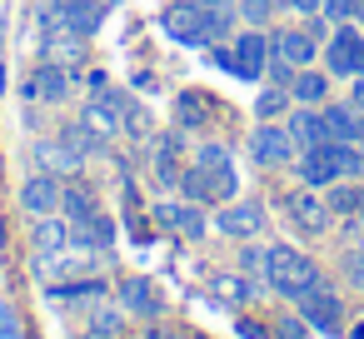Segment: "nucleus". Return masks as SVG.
Segmentation results:
<instances>
[{
	"instance_id": "7ed1b4c3",
	"label": "nucleus",
	"mask_w": 364,
	"mask_h": 339,
	"mask_svg": "<svg viewBox=\"0 0 364 339\" xmlns=\"http://www.w3.org/2000/svg\"><path fill=\"white\" fill-rule=\"evenodd\" d=\"M359 50H364V26H354V21L334 26L329 41H324V50H319L329 80H354L359 75Z\"/></svg>"
},
{
	"instance_id": "a878e982",
	"label": "nucleus",
	"mask_w": 364,
	"mask_h": 339,
	"mask_svg": "<svg viewBox=\"0 0 364 339\" xmlns=\"http://www.w3.org/2000/svg\"><path fill=\"white\" fill-rule=\"evenodd\" d=\"M60 210L70 215V225H80V220H90V215H100V210H95V195H90V185H80V180H70V185H65V195H60Z\"/></svg>"
},
{
	"instance_id": "9d476101",
	"label": "nucleus",
	"mask_w": 364,
	"mask_h": 339,
	"mask_svg": "<svg viewBox=\"0 0 364 339\" xmlns=\"http://www.w3.org/2000/svg\"><path fill=\"white\" fill-rule=\"evenodd\" d=\"M289 170H294V180H299V185H309V190H329V185L339 180V170H334V155H329V140H324V145H309V150H299V160H294Z\"/></svg>"
},
{
	"instance_id": "de8ad7c7",
	"label": "nucleus",
	"mask_w": 364,
	"mask_h": 339,
	"mask_svg": "<svg viewBox=\"0 0 364 339\" xmlns=\"http://www.w3.org/2000/svg\"><path fill=\"white\" fill-rule=\"evenodd\" d=\"M359 145H364V140H359Z\"/></svg>"
},
{
	"instance_id": "c756f323",
	"label": "nucleus",
	"mask_w": 364,
	"mask_h": 339,
	"mask_svg": "<svg viewBox=\"0 0 364 339\" xmlns=\"http://www.w3.org/2000/svg\"><path fill=\"white\" fill-rule=\"evenodd\" d=\"M235 11H240V21H245V26H259V31H264L284 6H279V0H240Z\"/></svg>"
},
{
	"instance_id": "473e14b6",
	"label": "nucleus",
	"mask_w": 364,
	"mask_h": 339,
	"mask_svg": "<svg viewBox=\"0 0 364 339\" xmlns=\"http://www.w3.org/2000/svg\"><path fill=\"white\" fill-rule=\"evenodd\" d=\"M235 269H245V274H255V279H264V269H269V249H264V244H250V240H245V249H240V259H235Z\"/></svg>"
},
{
	"instance_id": "72a5a7b5",
	"label": "nucleus",
	"mask_w": 364,
	"mask_h": 339,
	"mask_svg": "<svg viewBox=\"0 0 364 339\" xmlns=\"http://www.w3.org/2000/svg\"><path fill=\"white\" fill-rule=\"evenodd\" d=\"M195 165H205V170H220V165H235V155H230V145H220V140H205V145L195 150Z\"/></svg>"
},
{
	"instance_id": "20e7f679",
	"label": "nucleus",
	"mask_w": 364,
	"mask_h": 339,
	"mask_svg": "<svg viewBox=\"0 0 364 339\" xmlns=\"http://www.w3.org/2000/svg\"><path fill=\"white\" fill-rule=\"evenodd\" d=\"M284 215H289V225H294L299 235H309V240H319V235L334 230V215H329V205H324V190H309V185H299V190L284 195Z\"/></svg>"
},
{
	"instance_id": "f03ea898",
	"label": "nucleus",
	"mask_w": 364,
	"mask_h": 339,
	"mask_svg": "<svg viewBox=\"0 0 364 339\" xmlns=\"http://www.w3.org/2000/svg\"><path fill=\"white\" fill-rule=\"evenodd\" d=\"M250 160L264 165V170H289L299 160V140L289 135L284 120H259L250 130Z\"/></svg>"
},
{
	"instance_id": "a18cd8bd",
	"label": "nucleus",
	"mask_w": 364,
	"mask_h": 339,
	"mask_svg": "<svg viewBox=\"0 0 364 339\" xmlns=\"http://www.w3.org/2000/svg\"><path fill=\"white\" fill-rule=\"evenodd\" d=\"M349 339H364V319H354V324H349Z\"/></svg>"
},
{
	"instance_id": "c85d7f7f",
	"label": "nucleus",
	"mask_w": 364,
	"mask_h": 339,
	"mask_svg": "<svg viewBox=\"0 0 364 339\" xmlns=\"http://www.w3.org/2000/svg\"><path fill=\"white\" fill-rule=\"evenodd\" d=\"M60 304H85V299H100V294H110L105 289V279H70V284H60V289H50Z\"/></svg>"
},
{
	"instance_id": "a211bd4d",
	"label": "nucleus",
	"mask_w": 364,
	"mask_h": 339,
	"mask_svg": "<svg viewBox=\"0 0 364 339\" xmlns=\"http://www.w3.org/2000/svg\"><path fill=\"white\" fill-rule=\"evenodd\" d=\"M284 125H289V135L299 140V150L329 140V130H324V110H319V105H294V110L284 115Z\"/></svg>"
},
{
	"instance_id": "7c9ffc66",
	"label": "nucleus",
	"mask_w": 364,
	"mask_h": 339,
	"mask_svg": "<svg viewBox=\"0 0 364 339\" xmlns=\"http://www.w3.org/2000/svg\"><path fill=\"white\" fill-rule=\"evenodd\" d=\"M339 269H344V279H349V289L354 294H364V235L344 249V259H339Z\"/></svg>"
},
{
	"instance_id": "393cba45",
	"label": "nucleus",
	"mask_w": 364,
	"mask_h": 339,
	"mask_svg": "<svg viewBox=\"0 0 364 339\" xmlns=\"http://www.w3.org/2000/svg\"><path fill=\"white\" fill-rule=\"evenodd\" d=\"M294 110V95L284 90V85H264L259 95H255V120H284Z\"/></svg>"
},
{
	"instance_id": "ea45409f",
	"label": "nucleus",
	"mask_w": 364,
	"mask_h": 339,
	"mask_svg": "<svg viewBox=\"0 0 364 339\" xmlns=\"http://www.w3.org/2000/svg\"><path fill=\"white\" fill-rule=\"evenodd\" d=\"M0 339H21V319H16V309L0 299Z\"/></svg>"
},
{
	"instance_id": "49530a36",
	"label": "nucleus",
	"mask_w": 364,
	"mask_h": 339,
	"mask_svg": "<svg viewBox=\"0 0 364 339\" xmlns=\"http://www.w3.org/2000/svg\"><path fill=\"white\" fill-rule=\"evenodd\" d=\"M354 220H359V225H364V200H359V215H354Z\"/></svg>"
},
{
	"instance_id": "ddd939ff",
	"label": "nucleus",
	"mask_w": 364,
	"mask_h": 339,
	"mask_svg": "<svg viewBox=\"0 0 364 339\" xmlns=\"http://www.w3.org/2000/svg\"><path fill=\"white\" fill-rule=\"evenodd\" d=\"M60 195H65V185L50 175V170H41V175H31L26 180V190H21V205H26V215H55L60 210Z\"/></svg>"
},
{
	"instance_id": "58836bf2",
	"label": "nucleus",
	"mask_w": 364,
	"mask_h": 339,
	"mask_svg": "<svg viewBox=\"0 0 364 339\" xmlns=\"http://www.w3.org/2000/svg\"><path fill=\"white\" fill-rule=\"evenodd\" d=\"M235 334H240V339H274V329L259 324V319H235Z\"/></svg>"
},
{
	"instance_id": "423d86ee",
	"label": "nucleus",
	"mask_w": 364,
	"mask_h": 339,
	"mask_svg": "<svg viewBox=\"0 0 364 339\" xmlns=\"http://www.w3.org/2000/svg\"><path fill=\"white\" fill-rule=\"evenodd\" d=\"M160 26H165V36L170 41H180V45H210V11L200 6V0H180V6H170L165 16H160Z\"/></svg>"
},
{
	"instance_id": "2f4dec72",
	"label": "nucleus",
	"mask_w": 364,
	"mask_h": 339,
	"mask_svg": "<svg viewBox=\"0 0 364 339\" xmlns=\"http://www.w3.org/2000/svg\"><path fill=\"white\" fill-rule=\"evenodd\" d=\"M60 140H65V145H70V150H75L80 160H90V155H95V150L105 145V140H95V135H90L85 125H65V130H60Z\"/></svg>"
},
{
	"instance_id": "79ce46f5",
	"label": "nucleus",
	"mask_w": 364,
	"mask_h": 339,
	"mask_svg": "<svg viewBox=\"0 0 364 339\" xmlns=\"http://www.w3.org/2000/svg\"><path fill=\"white\" fill-rule=\"evenodd\" d=\"M304 31H309L314 41H329V31H334V26H329L324 16H304Z\"/></svg>"
},
{
	"instance_id": "9b49d317",
	"label": "nucleus",
	"mask_w": 364,
	"mask_h": 339,
	"mask_svg": "<svg viewBox=\"0 0 364 339\" xmlns=\"http://www.w3.org/2000/svg\"><path fill=\"white\" fill-rule=\"evenodd\" d=\"M210 294H215L220 304H230V309H245V304H255V299L264 294V279H255V274H245V269H230V274H215V279H210Z\"/></svg>"
},
{
	"instance_id": "4be33fe9",
	"label": "nucleus",
	"mask_w": 364,
	"mask_h": 339,
	"mask_svg": "<svg viewBox=\"0 0 364 339\" xmlns=\"http://www.w3.org/2000/svg\"><path fill=\"white\" fill-rule=\"evenodd\" d=\"M36 165H41V170H50V175H80V165H85V160H80V155L55 135V140H41V145H36Z\"/></svg>"
},
{
	"instance_id": "a19ab883",
	"label": "nucleus",
	"mask_w": 364,
	"mask_h": 339,
	"mask_svg": "<svg viewBox=\"0 0 364 339\" xmlns=\"http://www.w3.org/2000/svg\"><path fill=\"white\" fill-rule=\"evenodd\" d=\"M289 16H319V0H279Z\"/></svg>"
},
{
	"instance_id": "0eeeda50",
	"label": "nucleus",
	"mask_w": 364,
	"mask_h": 339,
	"mask_svg": "<svg viewBox=\"0 0 364 339\" xmlns=\"http://www.w3.org/2000/svg\"><path fill=\"white\" fill-rule=\"evenodd\" d=\"M150 215H155L160 230H170V235H180V240H205V230H210L205 205H195V200H160Z\"/></svg>"
},
{
	"instance_id": "aec40b11",
	"label": "nucleus",
	"mask_w": 364,
	"mask_h": 339,
	"mask_svg": "<svg viewBox=\"0 0 364 339\" xmlns=\"http://www.w3.org/2000/svg\"><path fill=\"white\" fill-rule=\"evenodd\" d=\"M26 95H36V100H65L70 95V75H65V65H55V60H46L31 80H26Z\"/></svg>"
},
{
	"instance_id": "c03bdc74",
	"label": "nucleus",
	"mask_w": 364,
	"mask_h": 339,
	"mask_svg": "<svg viewBox=\"0 0 364 339\" xmlns=\"http://www.w3.org/2000/svg\"><path fill=\"white\" fill-rule=\"evenodd\" d=\"M200 6H205V11H235L240 0H200Z\"/></svg>"
},
{
	"instance_id": "4468645a",
	"label": "nucleus",
	"mask_w": 364,
	"mask_h": 339,
	"mask_svg": "<svg viewBox=\"0 0 364 339\" xmlns=\"http://www.w3.org/2000/svg\"><path fill=\"white\" fill-rule=\"evenodd\" d=\"M324 110V130H329V140H364V110L354 105V100H324L319 105Z\"/></svg>"
},
{
	"instance_id": "dca6fc26",
	"label": "nucleus",
	"mask_w": 364,
	"mask_h": 339,
	"mask_svg": "<svg viewBox=\"0 0 364 339\" xmlns=\"http://www.w3.org/2000/svg\"><path fill=\"white\" fill-rule=\"evenodd\" d=\"M85 41L90 36H80V31H70V26H50L46 31V60H55V65H80L85 60Z\"/></svg>"
},
{
	"instance_id": "2eb2a0df",
	"label": "nucleus",
	"mask_w": 364,
	"mask_h": 339,
	"mask_svg": "<svg viewBox=\"0 0 364 339\" xmlns=\"http://www.w3.org/2000/svg\"><path fill=\"white\" fill-rule=\"evenodd\" d=\"M31 244H36L41 264H50V259H60V254L70 249V225H65V220H55V215H41V220H36V230H31Z\"/></svg>"
},
{
	"instance_id": "f3484780",
	"label": "nucleus",
	"mask_w": 364,
	"mask_h": 339,
	"mask_svg": "<svg viewBox=\"0 0 364 339\" xmlns=\"http://www.w3.org/2000/svg\"><path fill=\"white\" fill-rule=\"evenodd\" d=\"M80 125H85L95 140H115V135H120V95L110 90V95L90 100V105H85V115H80Z\"/></svg>"
},
{
	"instance_id": "cd10ccee",
	"label": "nucleus",
	"mask_w": 364,
	"mask_h": 339,
	"mask_svg": "<svg viewBox=\"0 0 364 339\" xmlns=\"http://www.w3.org/2000/svg\"><path fill=\"white\" fill-rule=\"evenodd\" d=\"M120 135L150 140V110H145L140 100H125V95H120Z\"/></svg>"
},
{
	"instance_id": "f704fd0d",
	"label": "nucleus",
	"mask_w": 364,
	"mask_h": 339,
	"mask_svg": "<svg viewBox=\"0 0 364 339\" xmlns=\"http://www.w3.org/2000/svg\"><path fill=\"white\" fill-rule=\"evenodd\" d=\"M294 70H299V65L269 55V60H264V85H284V90H289V85H294Z\"/></svg>"
},
{
	"instance_id": "1a4fd4ad",
	"label": "nucleus",
	"mask_w": 364,
	"mask_h": 339,
	"mask_svg": "<svg viewBox=\"0 0 364 339\" xmlns=\"http://www.w3.org/2000/svg\"><path fill=\"white\" fill-rule=\"evenodd\" d=\"M269 55L289 60V65H314L319 60V41L304 31V26H284V31H269Z\"/></svg>"
},
{
	"instance_id": "4c0bfd02",
	"label": "nucleus",
	"mask_w": 364,
	"mask_h": 339,
	"mask_svg": "<svg viewBox=\"0 0 364 339\" xmlns=\"http://www.w3.org/2000/svg\"><path fill=\"white\" fill-rule=\"evenodd\" d=\"M319 16L329 26H344V21H354V0H319Z\"/></svg>"
},
{
	"instance_id": "b1692460",
	"label": "nucleus",
	"mask_w": 364,
	"mask_h": 339,
	"mask_svg": "<svg viewBox=\"0 0 364 339\" xmlns=\"http://www.w3.org/2000/svg\"><path fill=\"white\" fill-rule=\"evenodd\" d=\"M359 200H364V185H359V180H334V185L324 190V205H329L334 220H354V215H359Z\"/></svg>"
},
{
	"instance_id": "39448f33",
	"label": "nucleus",
	"mask_w": 364,
	"mask_h": 339,
	"mask_svg": "<svg viewBox=\"0 0 364 339\" xmlns=\"http://www.w3.org/2000/svg\"><path fill=\"white\" fill-rule=\"evenodd\" d=\"M294 309L309 319V329H314V334H329V339H334V334H344V299L329 289V279H324V284H314L309 294H299V299H294Z\"/></svg>"
},
{
	"instance_id": "6ab92c4d",
	"label": "nucleus",
	"mask_w": 364,
	"mask_h": 339,
	"mask_svg": "<svg viewBox=\"0 0 364 339\" xmlns=\"http://www.w3.org/2000/svg\"><path fill=\"white\" fill-rule=\"evenodd\" d=\"M180 150H185V135H160V140H155V185L180 190V175H185Z\"/></svg>"
},
{
	"instance_id": "e433bc0d",
	"label": "nucleus",
	"mask_w": 364,
	"mask_h": 339,
	"mask_svg": "<svg viewBox=\"0 0 364 339\" xmlns=\"http://www.w3.org/2000/svg\"><path fill=\"white\" fill-rule=\"evenodd\" d=\"M90 334H95V339H115V334H120V314L95 309V314H90Z\"/></svg>"
},
{
	"instance_id": "f8f14e48",
	"label": "nucleus",
	"mask_w": 364,
	"mask_h": 339,
	"mask_svg": "<svg viewBox=\"0 0 364 339\" xmlns=\"http://www.w3.org/2000/svg\"><path fill=\"white\" fill-rule=\"evenodd\" d=\"M100 16H105L100 0H55V11H50L46 26H70L80 36H95L100 31Z\"/></svg>"
},
{
	"instance_id": "5701e85b",
	"label": "nucleus",
	"mask_w": 364,
	"mask_h": 339,
	"mask_svg": "<svg viewBox=\"0 0 364 339\" xmlns=\"http://www.w3.org/2000/svg\"><path fill=\"white\" fill-rule=\"evenodd\" d=\"M120 304H125V309H130V314H145V319H150V314H160V309H165V299H160V289H155V284H150V279H140V274H135V279H125V284H120Z\"/></svg>"
},
{
	"instance_id": "c9c22d12",
	"label": "nucleus",
	"mask_w": 364,
	"mask_h": 339,
	"mask_svg": "<svg viewBox=\"0 0 364 339\" xmlns=\"http://www.w3.org/2000/svg\"><path fill=\"white\" fill-rule=\"evenodd\" d=\"M274 334H279V339H314V329H309L304 314H284V319L274 324Z\"/></svg>"
},
{
	"instance_id": "f257e3e1",
	"label": "nucleus",
	"mask_w": 364,
	"mask_h": 339,
	"mask_svg": "<svg viewBox=\"0 0 364 339\" xmlns=\"http://www.w3.org/2000/svg\"><path fill=\"white\" fill-rule=\"evenodd\" d=\"M314 284H324V269H319L304 249H294V244H269L264 289H274V294H284V299H299V294H309Z\"/></svg>"
},
{
	"instance_id": "37998d69",
	"label": "nucleus",
	"mask_w": 364,
	"mask_h": 339,
	"mask_svg": "<svg viewBox=\"0 0 364 339\" xmlns=\"http://www.w3.org/2000/svg\"><path fill=\"white\" fill-rule=\"evenodd\" d=\"M349 100L364 110V75H354V80H349Z\"/></svg>"
},
{
	"instance_id": "412c9836",
	"label": "nucleus",
	"mask_w": 364,
	"mask_h": 339,
	"mask_svg": "<svg viewBox=\"0 0 364 339\" xmlns=\"http://www.w3.org/2000/svg\"><path fill=\"white\" fill-rule=\"evenodd\" d=\"M289 95H294V105H324V100H329V70H324V65H304V70H294Z\"/></svg>"
},
{
	"instance_id": "6e6552de",
	"label": "nucleus",
	"mask_w": 364,
	"mask_h": 339,
	"mask_svg": "<svg viewBox=\"0 0 364 339\" xmlns=\"http://www.w3.org/2000/svg\"><path fill=\"white\" fill-rule=\"evenodd\" d=\"M264 205L259 200H225L220 205V215H215V230L225 235V240H255L259 230H264Z\"/></svg>"
},
{
	"instance_id": "bb28decb",
	"label": "nucleus",
	"mask_w": 364,
	"mask_h": 339,
	"mask_svg": "<svg viewBox=\"0 0 364 339\" xmlns=\"http://www.w3.org/2000/svg\"><path fill=\"white\" fill-rule=\"evenodd\" d=\"M175 120H180V130H205V125H210V105H205L195 90H185V95L175 100Z\"/></svg>"
}]
</instances>
